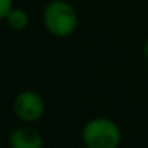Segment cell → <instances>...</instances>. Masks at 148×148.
<instances>
[{
  "label": "cell",
  "instance_id": "1",
  "mask_svg": "<svg viewBox=\"0 0 148 148\" xmlns=\"http://www.w3.org/2000/svg\"><path fill=\"white\" fill-rule=\"evenodd\" d=\"M42 21L48 34L56 38H67L78 29L80 18L75 7L67 0H51L42 11Z\"/></svg>",
  "mask_w": 148,
  "mask_h": 148
},
{
  "label": "cell",
  "instance_id": "2",
  "mask_svg": "<svg viewBox=\"0 0 148 148\" xmlns=\"http://www.w3.org/2000/svg\"><path fill=\"white\" fill-rule=\"evenodd\" d=\"M121 137V127L105 116L91 118L81 129V142L86 148H118Z\"/></svg>",
  "mask_w": 148,
  "mask_h": 148
},
{
  "label": "cell",
  "instance_id": "3",
  "mask_svg": "<svg viewBox=\"0 0 148 148\" xmlns=\"http://www.w3.org/2000/svg\"><path fill=\"white\" fill-rule=\"evenodd\" d=\"M45 100L37 91H21L13 100V113L24 124H34L45 115Z\"/></svg>",
  "mask_w": 148,
  "mask_h": 148
},
{
  "label": "cell",
  "instance_id": "4",
  "mask_svg": "<svg viewBox=\"0 0 148 148\" xmlns=\"http://www.w3.org/2000/svg\"><path fill=\"white\" fill-rule=\"evenodd\" d=\"M10 148H43V135L32 126L14 127L8 135Z\"/></svg>",
  "mask_w": 148,
  "mask_h": 148
},
{
  "label": "cell",
  "instance_id": "5",
  "mask_svg": "<svg viewBox=\"0 0 148 148\" xmlns=\"http://www.w3.org/2000/svg\"><path fill=\"white\" fill-rule=\"evenodd\" d=\"M5 23L14 32H23V30H26L29 27L30 19H29V14H27V11L24 8L13 7L11 11L7 14V18H5Z\"/></svg>",
  "mask_w": 148,
  "mask_h": 148
},
{
  "label": "cell",
  "instance_id": "6",
  "mask_svg": "<svg viewBox=\"0 0 148 148\" xmlns=\"http://www.w3.org/2000/svg\"><path fill=\"white\" fill-rule=\"evenodd\" d=\"M14 7V0H0V21H5L7 14Z\"/></svg>",
  "mask_w": 148,
  "mask_h": 148
},
{
  "label": "cell",
  "instance_id": "7",
  "mask_svg": "<svg viewBox=\"0 0 148 148\" xmlns=\"http://www.w3.org/2000/svg\"><path fill=\"white\" fill-rule=\"evenodd\" d=\"M143 54H145V58L148 59V38L145 40V43H143Z\"/></svg>",
  "mask_w": 148,
  "mask_h": 148
}]
</instances>
